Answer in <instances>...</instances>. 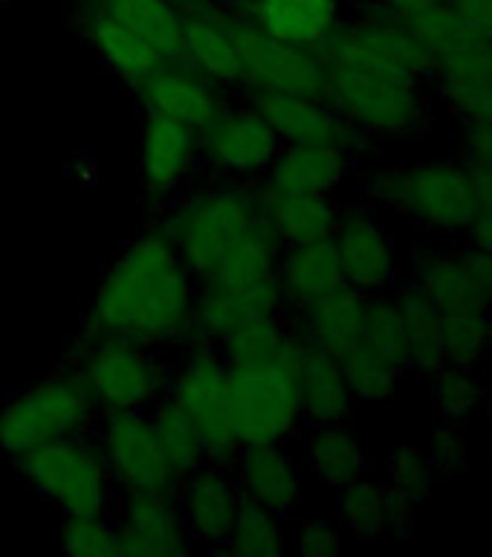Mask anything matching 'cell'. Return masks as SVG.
Segmentation results:
<instances>
[{
	"label": "cell",
	"mask_w": 492,
	"mask_h": 557,
	"mask_svg": "<svg viewBox=\"0 0 492 557\" xmlns=\"http://www.w3.org/2000/svg\"><path fill=\"white\" fill-rule=\"evenodd\" d=\"M160 233L198 285L278 287L285 244L261 212L255 183L220 177L206 186H189L165 209Z\"/></svg>",
	"instance_id": "cell-1"
},
{
	"label": "cell",
	"mask_w": 492,
	"mask_h": 557,
	"mask_svg": "<svg viewBox=\"0 0 492 557\" xmlns=\"http://www.w3.org/2000/svg\"><path fill=\"white\" fill-rule=\"evenodd\" d=\"M198 278L160 230L137 235L108 264L90 296L85 334L122 337L151 348L191 343Z\"/></svg>",
	"instance_id": "cell-2"
},
{
	"label": "cell",
	"mask_w": 492,
	"mask_h": 557,
	"mask_svg": "<svg viewBox=\"0 0 492 557\" xmlns=\"http://www.w3.org/2000/svg\"><path fill=\"white\" fill-rule=\"evenodd\" d=\"M374 209H389L432 235H464L478 207V174L461 160L377 169L363 183Z\"/></svg>",
	"instance_id": "cell-3"
},
{
	"label": "cell",
	"mask_w": 492,
	"mask_h": 557,
	"mask_svg": "<svg viewBox=\"0 0 492 557\" xmlns=\"http://www.w3.org/2000/svg\"><path fill=\"white\" fill-rule=\"evenodd\" d=\"M325 99L368 139L420 137L432 128V87L389 70L325 64Z\"/></svg>",
	"instance_id": "cell-4"
},
{
	"label": "cell",
	"mask_w": 492,
	"mask_h": 557,
	"mask_svg": "<svg viewBox=\"0 0 492 557\" xmlns=\"http://www.w3.org/2000/svg\"><path fill=\"white\" fill-rule=\"evenodd\" d=\"M307 339L290 329L276 355L261 363L229 366L232 372V426L238 447L290 442L304 426L299 400V369Z\"/></svg>",
	"instance_id": "cell-5"
},
{
	"label": "cell",
	"mask_w": 492,
	"mask_h": 557,
	"mask_svg": "<svg viewBox=\"0 0 492 557\" xmlns=\"http://www.w3.org/2000/svg\"><path fill=\"white\" fill-rule=\"evenodd\" d=\"M99 416L76 369H61L29 383L0 407V453L15 459L41 444L93 433Z\"/></svg>",
	"instance_id": "cell-6"
},
{
	"label": "cell",
	"mask_w": 492,
	"mask_h": 557,
	"mask_svg": "<svg viewBox=\"0 0 492 557\" xmlns=\"http://www.w3.org/2000/svg\"><path fill=\"white\" fill-rule=\"evenodd\" d=\"M26 487L59 505L61 513H104L116 503V487L90 433L70 435L15 456Z\"/></svg>",
	"instance_id": "cell-7"
},
{
	"label": "cell",
	"mask_w": 492,
	"mask_h": 557,
	"mask_svg": "<svg viewBox=\"0 0 492 557\" xmlns=\"http://www.w3.org/2000/svg\"><path fill=\"white\" fill-rule=\"evenodd\" d=\"M78 377L93 395L99 412L139 409L146 412L168 392L172 366L160 357V348L134 339L85 334L76 351Z\"/></svg>",
	"instance_id": "cell-8"
},
{
	"label": "cell",
	"mask_w": 492,
	"mask_h": 557,
	"mask_svg": "<svg viewBox=\"0 0 492 557\" xmlns=\"http://www.w3.org/2000/svg\"><path fill=\"white\" fill-rule=\"evenodd\" d=\"M182 360L172 369L168 398L189 416L203 438L209 461L229 465L238 453L232 426V372L224 355L206 343H189Z\"/></svg>",
	"instance_id": "cell-9"
},
{
	"label": "cell",
	"mask_w": 492,
	"mask_h": 557,
	"mask_svg": "<svg viewBox=\"0 0 492 557\" xmlns=\"http://www.w3.org/2000/svg\"><path fill=\"white\" fill-rule=\"evenodd\" d=\"M319 52L325 64L389 70L420 82H429L434 67V55L417 41L412 26L377 7H365L351 21H342Z\"/></svg>",
	"instance_id": "cell-10"
},
{
	"label": "cell",
	"mask_w": 492,
	"mask_h": 557,
	"mask_svg": "<svg viewBox=\"0 0 492 557\" xmlns=\"http://www.w3.org/2000/svg\"><path fill=\"white\" fill-rule=\"evenodd\" d=\"M93 438L111 473L116 494L130 491H177L180 479L168 468L148 409H111L102 412L93 426Z\"/></svg>",
	"instance_id": "cell-11"
},
{
	"label": "cell",
	"mask_w": 492,
	"mask_h": 557,
	"mask_svg": "<svg viewBox=\"0 0 492 557\" xmlns=\"http://www.w3.org/2000/svg\"><path fill=\"white\" fill-rule=\"evenodd\" d=\"M238 50H241V90L247 99L258 94H302L325 96L328 67L319 47L285 44L261 33L258 26L238 21Z\"/></svg>",
	"instance_id": "cell-12"
},
{
	"label": "cell",
	"mask_w": 492,
	"mask_h": 557,
	"mask_svg": "<svg viewBox=\"0 0 492 557\" xmlns=\"http://www.w3.org/2000/svg\"><path fill=\"white\" fill-rule=\"evenodd\" d=\"M200 163L226 181H261L281 151V137L247 102H232L217 113L206 128L198 131Z\"/></svg>",
	"instance_id": "cell-13"
},
{
	"label": "cell",
	"mask_w": 492,
	"mask_h": 557,
	"mask_svg": "<svg viewBox=\"0 0 492 557\" xmlns=\"http://www.w3.org/2000/svg\"><path fill=\"white\" fill-rule=\"evenodd\" d=\"M330 242L337 247L342 282L348 287L374 296L389 294L398 285V247L371 203L342 207Z\"/></svg>",
	"instance_id": "cell-14"
},
{
	"label": "cell",
	"mask_w": 492,
	"mask_h": 557,
	"mask_svg": "<svg viewBox=\"0 0 492 557\" xmlns=\"http://www.w3.org/2000/svg\"><path fill=\"white\" fill-rule=\"evenodd\" d=\"M200 165L198 131L163 113L142 111L139 122L137 172L139 186L151 200L177 198L191 186Z\"/></svg>",
	"instance_id": "cell-15"
},
{
	"label": "cell",
	"mask_w": 492,
	"mask_h": 557,
	"mask_svg": "<svg viewBox=\"0 0 492 557\" xmlns=\"http://www.w3.org/2000/svg\"><path fill=\"white\" fill-rule=\"evenodd\" d=\"M111 513L119 537V557H180L191 548L177 491L116 494Z\"/></svg>",
	"instance_id": "cell-16"
},
{
	"label": "cell",
	"mask_w": 492,
	"mask_h": 557,
	"mask_svg": "<svg viewBox=\"0 0 492 557\" xmlns=\"http://www.w3.org/2000/svg\"><path fill=\"white\" fill-rule=\"evenodd\" d=\"M250 102L273 125L285 146L293 143H319V146H339L351 154H363L371 139L356 131L325 96L302 94H258Z\"/></svg>",
	"instance_id": "cell-17"
},
{
	"label": "cell",
	"mask_w": 492,
	"mask_h": 557,
	"mask_svg": "<svg viewBox=\"0 0 492 557\" xmlns=\"http://www.w3.org/2000/svg\"><path fill=\"white\" fill-rule=\"evenodd\" d=\"M134 94L142 111L163 113L194 131L206 128L217 113L235 102L226 87L209 82L182 61H165L163 67L134 87Z\"/></svg>",
	"instance_id": "cell-18"
},
{
	"label": "cell",
	"mask_w": 492,
	"mask_h": 557,
	"mask_svg": "<svg viewBox=\"0 0 492 557\" xmlns=\"http://www.w3.org/2000/svg\"><path fill=\"white\" fill-rule=\"evenodd\" d=\"M229 468L247 503L261 505L278 517L299 511L304 499V473L287 442L238 447Z\"/></svg>",
	"instance_id": "cell-19"
},
{
	"label": "cell",
	"mask_w": 492,
	"mask_h": 557,
	"mask_svg": "<svg viewBox=\"0 0 492 557\" xmlns=\"http://www.w3.org/2000/svg\"><path fill=\"white\" fill-rule=\"evenodd\" d=\"M247 503L229 465L209 461L177 485V505L191 543L220 552L235 517Z\"/></svg>",
	"instance_id": "cell-20"
},
{
	"label": "cell",
	"mask_w": 492,
	"mask_h": 557,
	"mask_svg": "<svg viewBox=\"0 0 492 557\" xmlns=\"http://www.w3.org/2000/svg\"><path fill=\"white\" fill-rule=\"evenodd\" d=\"M258 313H285V299L278 287H232L220 282L198 285L194 313H191V343L220 346L243 320Z\"/></svg>",
	"instance_id": "cell-21"
},
{
	"label": "cell",
	"mask_w": 492,
	"mask_h": 557,
	"mask_svg": "<svg viewBox=\"0 0 492 557\" xmlns=\"http://www.w3.org/2000/svg\"><path fill=\"white\" fill-rule=\"evenodd\" d=\"M255 191H258L261 212L285 247L287 244L321 242L337 230L339 212H342L337 195L278 189V186H269L267 181L255 183Z\"/></svg>",
	"instance_id": "cell-22"
},
{
	"label": "cell",
	"mask_w": 492,
	"mask_h": 557,
	"mask_svg": "<svg viewBox=\"0 0 492 557\" xmlns=\"http://www.w3.org/2000/svg\"><path fill=\"white\" fill-rule=\"evenodd\" d=\"M412 278L441 311H455V308H484L481 287L476 282V273L469 268L464 247L450 250L443 244L424 238L415 242L412 256Z\"/></svg>",
	"instance_id": "cell-23"
},
{
	"label": "cell",
	"mask_w": 492,
	"mask_h": 557,
	"mask_svg": "<svg viewBox=\"0 0 492 557\" xmlns=\"http://www.w3.org/2000/svg\"><path fill=\"white\" fill-rule=\"evenodd\" d=\"M356 169V154L339 146H319V143H293L281 146L269 172L261 177L269 186L290 191H321L337 195Z\"/></svg>",
	"instance_id": "cell-24"
},
{
	"label": "cell",
	"mask_w": 492,
	"mask_h": 557,
	"mask_svg": "<svg viewBox=\"0 0 492 557\" xmlns=\"http://www.w3.org/2000/svg\"><path fill=\"white\" fill-rule=\"evenodd\" d=\"M238 21H224L212 12L186 15V33H182V64L198 70L209 82L238 90L241 85V50H238Z\"/></svg>",
	"instance_id": "cell-25"
},
{
	"label": "cell",
	"mask_w": 492,
	"mask_h": 557,
	"mask_svg": "<svg viewBox=\"0 0 492 557\" xmlns=\"http://www.w3.org/2000/svg\"><path fill=\"white\" fill-rule=\"evenodd\" d=\"M342 282L337 247L330 238L307 244H287L278 259V290L285 299V311L299 313L319 296L330 294Z\"/></svg>",
	"instance_id": "cell-26"
},
{
	"label": "cell",
	"mask_w": 492,
	"mask_h": 557,
	"mask_svg": "<svg viewBox=\"0 0 492 557\" xmlns=\"http://www.w3.org/2000/svg\"><path fill=\"white\" fill-rule=\"evenodd\" d=\"M365 299L368 296L354 290V287L339 285L330 294L319 296L316 302L293 313L295 329L311 346L339 357L348 348L363 339L365 329Z\"/></svg>",
	"instance_id": "cell-27"
},
{
	"label": "cell",
	"mask_w": 492,
	"mask_h": 557,
	"mask_svg": "<svg viewBox=\"0 0 492 557\" xmlns=\"http://www.w3.org/2000/svg\"><path fill=\"white\" fill-rule=\"evenodd\" d=\"M250 21L285 44L321 47L342 24L339 0H250Z\"/></svg>",
	"instance_id": "cell-28"
},
{
	"label": "cell",
	"mask_w": 492,
	"mask_h": 557,
	"mask_svg": "<svg viewBox=\"0 0 492 557\" xmlns=\"http://www.w3.org/2000/svg\"><path fill=\"white\" fill-rule=\"evenodd\" d=\"M299 400L304 424H348L354 416L356 398L342 366L333 355L307 343L299 369Z\"/></svg>",
	"instance_id": "cell-29"
},
{
	"label": "cell",
	"mask_w": 492,
	"mask_h": 557,
	"mask_svg": "<svg viewBox=\"0 0 492 557\" xmlns=\"http://www.w3.org/2000/svg\"><path fill=\"white\" fill-rule=\"evenodd\" d=\"M85 33L87 41L93 44L104 64H108L130 90L165 64L163 55H160L146 38H139L134 29L119 24L116 17L104 15L99 9H93V12L85 17Z\"/></svg>",
	"instance_id": "cell-30"
},
{
	"label": "cell",
	"mask_w": 492,
	"mask_h": 557,
	"mask_svg": "<svg viewBox=\"0 0 492 557\" xmlns=\"http://www.w3.org/2000/svg\"><path fill=\"white\" fill-rule=\"evenodd\" d=\"M304 465L325 487L351 485L371 470L363 442L348 424H313L304 435Z\"/></svg>",
	"instance_id": "cell-31"
},
{
	"label": "cell",
	"mask_w": 492,
	"mask_h": 557,
	"mask_svg": "<svg viewBox=\"0 0 492 557\" xmlns=\"http://www.w3.org/2000/svg\"><path fill=\"white\" fill-rule=\"evenodd\" d=\"M391 299L398 305L403 334H406L408 369L424 374L438 372L446 363L441 346V308L415 282L391 287Z\"/></svg>",
	"instance_id": "cell-32"
},
{
	"label": "cell",
	"mask_w": 492,
	"mask_h": 557,
	"mask_svg": "<svg viewBox=\"0 0 492 557\" xmlns=\"http://www.w3.org/2000/svg\"><path fill=\"white\" fill-rule=\"evenodd\" d=\"M93 9L134 29L165 61H180L186 12L174 7L172 0H96Z\"/></svg>",
	"instance_id": "cell-33"
},
{
	"label": "cell",
	"mask_w": 492,
	"mask_h": 557,
	"mask_svg": "<svg viewBox=\"0 0 492 557\" xmlns=\"http://www.w3.org/2000/svg\"><path fill=\"white\" fill-rule=\"evenodd\" d=\"M148 421L154 426L156 444L163 450L168 468L174 470V476L186 479L203 465H209V453L203 447V438L189 421V416L174 404L168 395L160 398L154 407L148 409Z\"/></svg>",
	"instance_id": "cell-34"
},
{
	"label": "cell",
	"mask_w": 492,
	"mask_h": 557,
	"mask_svg": "<svg viewBox=\"0 0 492 557\" xmlns=\"http://www.w3.org/2000/svg\"><path fill=\"white\" fill-rule=\"evenodd\" d=\"M342 372H345L351 392H354L356 404H382L398 395L403 374L408 372L406 366L371 346L368 339H359L348 348L345 355L337 357Z\"/></svg>",
	"instance_id": "cell-35"
},
{
	"label": "cell",
	"mask_w": 492,
	"mask_h": 557,
	"mask_svg": "<svg viewBox=\"0 0 492 557\" xmlns=\"http://www.w3.org/2000/svg\"><path fill=\"white\" fill-rule=\"evenodd\" d=\"M429 87L441 96L492 90V41H467L434 59Z\"/></svg>",
	"instance_id": "cell-36"
},
{
	"label": "cell",
	"mask_w": 492,
	"mask_h": 557,
	"mask_svg": "<svg viewBox=\"0 0 492 557\" xmlns=\"http://www.w3.org/2000/svg\"><path fill=\"white\" fill-rule=\"evenodd\" d=\"M339 525L356 537L374 540L389 534L391 491L386 482H377L368 473L339 487Z\"/></svg>",
	"instance_id": "cell-37"
},
{
	"label": "cell",
	"mask_w": 492,
	"mask_h": 557,
	"mask_svg": "<svg viewBox=\"0 0 492 557\" xmlns=\"http://www.w3.org/2000/svg\"><path fill=\"white\" fill-rule=\"evenodd\" d=\"M285 548V517L255 503H243L220 552L229 557H278Z\"/></svg>",
	"instance_id": "cell-38"
},
{
	"label": "cell",
	"mask_w": 492,
	"mask_h": 557,
	"mask_svg": "<svg viewBox=\"0 0 492 557\" xmlns=\"http://www.w3.org/2000/svg\"><path fill=\"white\" fill-rule=\"evenodd\" d=\"M441 346L446 363H481L490 355V311L487 308L441 311Z\"/></svg>",
	"instance_id": "cell-39"
},
{
	"label": "cell",
	"mask_w": 492,
	"mask_h": 557,
	"mask_svg": "<svg viewBox=\"0 0 492 557\" xmlns=\"http://www.w3.org/2000/svg\"><path fill=\"white\" fill-rule=\"evenodd\" d=\"M429 381H432L434 409L446 421H461L484 407L487 386L476 374V366L443 363L438 372L429 374Z\"/></svg>",
	"instance_id": "cell-40"
},
{
	"label": "cell",
	"mask_w": 492,
	"mask_h": 557,
	"mask_svg": "<svg viewBox=\"0 0 492 557\" xmlns=\"http://www.w3.org/2000/svg\"><path fill=\"white\" fill-rule=\"evenodd\" d=\"M61 552L76 557H119L113 513H67L61 522Z\"/></svg>",
	"instance_id": "cell-41"
},
{
	"label": "cell",
	"mask_w": 492,
	"mask_h": 557,
	"mask_svg": "<svg viewBox=\"0 0 492 557\" xmlns=\"http://www.w3.org/2000/svg\"><path fill=\"white\" fill-rule=\"evenodd\" d=\"M432 479L434 468L424 447L406 444V447H400V450H394L389 456L386 485L400 499H406L412 505H420L424 499H429V494H432Z\"/></svg>",
	"instance_id": "cell-42"
},
{
	"label": "cell",
	"mask_w": 492,
	"mask_h": 557,
	"mask_svg": "<svg viewBox=\"0 0 492 557\" xmlns=\"http://www.w3.org/2000/svg\"><path fill=\"white\" fill-rule=\"evenodd\" d=\"M406 24L412 26V33L417 35V41L424 44L426 50L432 52L434 59L443 52L458 50L461 44H467V33L458 24V17L446 3H434V7L417 12V15L406 17Z\"/></svg>",
	"instance_id": "cell-43"
},
{
	"label": "cell",
	"mask_w": 492,
	"mask_h": 557,
	"mask_svg": "<svg viewBox=\"0 0 492 557\" xmlns=\"http://www.w3.org/2000/svg\"><path fill=\"white\" fill-rule=\"evenodd\" d=\"M426 456L432 461L434 473H452L469 461V438L461 430L458 421H446L432 433V442L426 447Z\"/></svg>",
	"instance_id": "cell-44"
},
{
	"label": "cell",
	"mask_w": 492,
	"mask_h": 557,
	"mask_svg": "<svg viewBox=\"0 0 492 557\" xmlns=\"http://www.w3.org/2000/svg\"><path fill=\"white\" fill-rule=\"evenodd\" d=\"M342 546V525L328 517H307L299 522L295 531V548L304 557H321Z\"/></svg>",
	"instance_id": "cell-45"
},
{
	"label": "cell",
	"mask_w": 492,
	"mask_h": 557,
	"mask_svg": "<svg viewBox=\"0 0 492 557\" xmlns=\"http://www.w3.org/2000/svg\"><path fill=\"white\" fill-rule=\"evenodd\" d=\"M458 151L478 177H492V125H461Z\"/></svg>",
	"instance_id": "cell-46"
},
{
	"label": "cell",
	"mask_w": 492,
	"mask_h": 557,
	"mask_svg": "<svg viewBox=\"0 0 492 557\" xmlns=\"http://www.w3.org/2000/svg\"><path fill=\"white\" fill-rule=\"evenodd\" d=\"M469 41H492V0H443Z\"/></svg>",
	"instance_id": "cell-47"
},
{
	"label": "cell",
	"mask_w": 492,
	"mask_h": 557,
	"mask_svg": "<svg viewBox=\"0 0 492 557\" xmlns=\"http://www.w3.org/2000/svg\"><path fill=\"white\" fill-rule=\"evenodd\" d=\"M441 102L461 125H492V90L443 96Z\"/></svg>",
	"instance_id": "cell-48"
},
{
	"label": "cell",
	"mask_w": 492,
	"mask_h": 557,
	"mask_svg": "<svg viewBox=\"0 0 492 557\" xmlns=\"http://www.w3.org/2000/svg\"><path fill=\"white\" fill-rule=\"evenodd\" d=\"M464 235L469 247L492 256V177H478V207Z\"/></svg>",
	"instance_id": "cell-49"
},
{
	"label": "cell",
	"mask_w": 492,
	"mask_h": 557,
	"mask_svg": "<svg viewBox=\"0 0 492 557\" xmlns=\"http://www.w3.org/2000/svg\"><path fill=\"white\" fill-rule=\"evenodd\" d=\"M464 256H467L469 268L476 273V282L481 287V299H484V308L492 313V256L484 250H476V247H464Z\"/></svg>",
	"instance_id": "cell-50"
},
{
	"label": "cell",
	"mask_w": 492,
	"mask_h": 557,
	"mask_svg": "<svg viewBox=\"0 0 492 557\" xmlns=\"http://www.w3.org/2000/svg\"><path fill=\"white\" fill-rule=\"evenodd\" d=\"M434 3H441V0H371L368 7H377L382 12H389V15L406 21V17L417 15V12H424V9L434 7Z\"/></svg>",
	"instance_id": "cell-51"
},
{
	"label": "cell",
	"mask_w": 492,
	"mask_h": 557,
	"mask_svg": "<svg viewBox=\"0 0 492 557\" xmlns=\"http://www.w3.org/2000/svg\"><path fill=\"white\" fill-rule=\"evenodd\" d=\"M206 9H217V7H232V3H238V0H200Z\"/></svg>",
	"instance_id": "cell-52"
},
{
	"label": "cell",
	"mask_w": 492,
	"mask_h": 557,
	"mask_svg": "<svg viewBox=\"0 0 492 557\" xmlns=\"http://www.w3.org/2000/svg\"><path fill=\"white\" fill-rule=\"evenodd\" d=\"M484 409H487V412H490V418H492V392H487V398H484Z\"/></svg>",
	"instance_id": "cell-53"
},
{
	"label": "cell",
	"mask_w": 492,
	"mask_h": 557,
	"mask_svg": "<svg viewBox=\"0 0 492 557\" xmlns=\"http://www.w3.org/2000/svg\"><path fill=\"white\" fill-rule=\"evenodd\" d=\"M490 351H492V313H490Z\"/></svg>",
	"instance_id": "cell-54"
}]
</instances>
